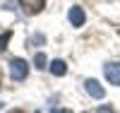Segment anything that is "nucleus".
Returning a JSON list of instances; mask_svg holds the SVG:
<instances>
[{
    "label": "nucleus",
    "mask_w": 120,
    "mask_h": 113,
    "mask_svg": "<svg viewBox=\"0 0 120 113\" xmlns=\"http://www.w3.org/2000/svg\"><path fill=\"white\" fill-rule=\"evenodd\" d=\"M26 75H29V63L26 60H22V58H12L10 60V77L15 82L26 79Z\"/></svg>",
    "instance_id": "nucleus-1"
},
{
    "label": "nucleus",
    "mask_w": 120,
    "mask_h": 113,
    "mask_svg": "<svg viewBox=\"0 0 120 113\" xmlns=\"http://www.w3.org/2000/svg\"><path fill=\"white\" fill-rule=\"evenodd\" d=\"M103 72H106V79L111 82V84L120 87V63H108L103 67Z\"/></svg>",
    "instance_id": "nucleus-2"
},
{
    "label": "nucleus",
    "mask_w": 120,
    "mask_h": 113,
    "mask_svg": "<svg viewBox=\"0 0 120 113\" xmlns=\"http://www.w3.org/2000/svg\"><path fill=\"white\" fill-rule=\"evenodd\" d=\"M19 5L24 7L26 15H38L46 7V0H19Z\"/></svg>",
    "instance_id": "nucleus-3"
},
{
    "label": "nucleus",
    "mask_w": 120,
    "mask_h": 113,
    "mask_svg": "<svg viewBox=\"0 0 120 113\" xmlns=\"http://www.w3.org/2000/svg\"><path fill=\"white\" fill-rule=\"evenodd\" d=\"M84 89H86L94 99H103V96H106V89L98 84L96 79H86V82H84Z\"/></svg>",
    "instance_id": "nucleus-4"
},
{
    "label": "nucleus",
    "mask_w": 120,
    "mask_h": 113,
    "mask_svg": "<svg viewBox=\"0 0 120 113\" xmlns=\"http://www.w3.org/2000/svg\"><path fill=\"white\" fill-rule=\"evenodd\" d=\"M70 24L72 27H82L84 22H86V15H84V10L82 7H70Z\"/></svg>",
    "instance_id": "nucleus-5"
},
{
    "label": "nucleus",
    "mask_w": 120,
    "mask_h": 113,
    "mask_svg": "<svg viewBox=\"0 0 120 113\" xmlns=\"http://www.w3.org/2000/svg\"><path fill=\"white\" fill-rule=\"evenodd\" d=\"M48 70H51V72H53L55 77H63V75L67 72V63H65V60H60V58H58V60H53V63L48 65Z\"/></svg>",
    "instance_id": "nucleus-6"
},
{
    "label": "nucleus",
    "mask_w": 120,
    "mask_h": 113,
    "mask_svg": "<svg viewBox=\"0 0 120 113\" xmlns=\"http://www.w3.org/2000/svg\"><path fill=\"white\" fill-rule=\"evenodd\" d=\"M34 65H36L38 70H43V67H48V58H46L43 53H36V58H34Z\"/></svg>",
    "instance_id": "nucleus-7"
},
{
    "label": "nucleus",
    "mask_w": 120,
    "mask_h": 113,
    "mask_svg": "<svg viewBox=\"0 0 120 113\" xmlns=\"http://www.w3.org/2000/svg\"><path fill=\"white\" fill-rule=\"evenodd\" d=\"M10 36H12V31H5V34H0V53L7 48V41H10Z\"/></svg>",
    "instance_id": "nucleus-8"
},
{
    "label": "nucleus",
    "mask_w": 120,
    "mask_h": 113,
    "mask_svg": "<svg viewBox=\"0 0 120 113\" xmlns=\"http://www.w3.org/2000/svg\"><path fill=\"white\" fill-rule=\"evenodd\" d=\"M98 113H115L111 106H101V108H98Z\"/></svg>",
    "instance_id": "nucleus-9"
},
{
    "label": "nucleus",
    "mask_w": 120,
    "mask_h": 113,
    "mask_svg": "<svg viewBox=\"0 0 120 113\" xmlns=\"http://www.w3.org/2000/svg\"><path fill=\"white\" fill-rule=\"evenodd\" d=\"M51 113H72V111H67V108H53Z\"/></svg>",
    "instance_id": "nucleus-10"
},
{
    "label": "nucleus",
    "mask_w": 120,
    "mask_h": 113,
    "mask_svg": "<svg viewBox=\"0 0 120 113\" xmlns=\"http://www.w3.org/2000/svg\"><path fill=\"white\" fill-rule=\"evenodd\" d=\"M10 113H24V111H19V108H12V111H10Z\"/></svg>",
    "instance_id": "nucleus-11"
},
{
    "label": "nucleus",
    "mask_w": 120,
    "mask_h": 113,
    "mask_svg": "<svg viewBox=\"0 0 120 113\" xmlns=\"http://www.w3.org/2000/svg\"><path fill=\"white\" fill-rule=\"evenodd\" d=\"M36 113H38V111H36Z\"/></svg>",
    "instance_id": "nucleus-12"
}]
</instances>
